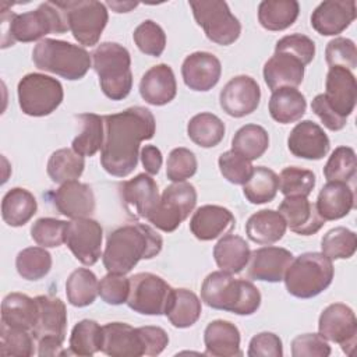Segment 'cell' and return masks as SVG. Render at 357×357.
Returning <instances> with one entry per match:
<instances>
[{
    "instance_id": "1",
    "label": "cell",
    "mask_w": 357,
    "mask_h": 357,
    "mask_svg": "<svg viewBox=\"0 0 357 357\" xmlns=\"http://www.w3.org/2000/svg\"><path fill=\"white\" fill-rule=\"evenodd\" d=\"M103 123L105 139L100 149V165L109 174L126 177L137 167L139 144L155 135V117L149 109L132 106L103 116Z\"/></svg>"
},
{
    "instance_id": "2",
    "label": "cell",
    "mask_w": 357,
    "mask_h": 357,
    "mask_svg": "<svg viewBox=\"0 0 357 357\" xmlns=\"http://www.w3.org/2000/svg\"><path fill=\"white\" fill-rule=\"evenodd\" d=\"M163 240L148 225L134 223L114 229L106 238L102 255L107 272L126 275L141 259H151L162 251Z\"/></svg>"
},
{
    "instance_id": "3",
    "label": "cell",
    "mask_w": 357,
    "mask_h": 357,
    "mask_svg": "<svg viewBox=\"0 0 357 357\" xmlns=\"http://www.w3.org/2000/svg\"><path fill=\"white\" fill-rule=\"evenodd\" d=\"M201 298L211 308L237 315H252L261 305V293L252 282L234 279L223 271L212 272L204 279Z\"/></svg>"
},
{
    "instance_id": "4",
    "label": "cell",
    "mask_w": 357,
    "mask_h": 357,
    "mask_svg": "<svg viewBox=\"0 0 357 357\" xmlns=\"http://www.w3.org/2000/svg\"><path fill=\"white\" fill-rule=\"evenodd\" d=\"M3 45L13 46L15 42H33L47 33H64L70 31L64 11L56 1L40 3L38 8L22 14H8V21L3 20Z\"/></svg>"
},
{
    "instance_id": "5",
    "label": "cell",
    "mask_w": 357,
    "mask_h": 357,
    "mask_svg": "<svg viewBox=\"0 0 357 357\" xmlns=\"http://www.w3.org/2000/svg\"><path fill=\"white\" fill-rule=\"evenodd\" d=\"M102 92L112 100L128 96L132 88L130 52L116 42L100 43L91 54Z\"/></svg>"
},
{
    "instance_id": "6",
    "label": "cell",
    "mask_w": 357,
    "mask_h": 357,
    "mask_svg": "<svg viewBox=\"0 0 357 357\" xmlns=\"http://www.w3.org/2000/svg\"><path fill=\"white\" fill-rule=\"evenodd\" d=\"M32 60L39 70L70 81L81 79L91 67V54L84 47L49 38L38 42L32 50Z\"/></svg>"
},
{
    "instance_id": "7",
    "label": "cell",
    "mask_w": 357,
    "mask_h": 357,
    "mask_svg": "<svg viewBox=\"0 0 357 357\" xmlns=\"http://www.w3.org/2000/svg\"><path fill=\"white\" fill-rule=\"evenodd\" d=\"M333 264L322 252H304L293 258L286 273L287 291L297 298H312L329 287L333 279Z\"/></svg>"
},
{
    "instance_id": "8",
    "label": "cell",
    "mask_w": 357,
    "mask_h": 357,
    "mask_svg": "<svg viewBox=\"0 0 357 357\" xmlns=\"http://www.w3.org/2000/svg\"><path fill=\"white\" fill-rule=\"evenodd\" d=\"M35 300L38 304V315L31 333L38 342V354L40 357L67 354L61 350L67 328V310L64 303L52 296H38Z\"/></svg>"
},
{
    "instance_id": "9",
    "label": "cell",
    "mask_w": 357,
    "mask_h": 357,
    "mask_svg": "<svg viewBox=\"0 0 357 357\" xmlns=\"http://www.w3.org/2000/svg\"><path fill=\"white\" fill-rule=\"evenodd\" d=\"M17 93L21 110L32 117H43L53 113L64 98L60 81L40 73L24 75L18 82Z\"/></svg>"
},
{
    "instance_id": "10",
    "label": "cell",
    "mask_w": 357,
    "mask_h": 357,
    "mask_svg": "<svg viewBox=\"0 0 357 357\" xmlns=\"http://www.w3.org/2000/svg\"><path fill=\"white\" fill-rule=\"evenodd\" d=\"M56 3L66 14L74 39L84 46H95L109 20L106 6L96 0H67Z\"/></svg>"
},
{
    "instance_id": "11",
    "label": "cell",
    "mask_w": 357,
    "mask_h": 357,
    "mask_svg": "<svg viewBox=\"0 0 357 357\" xmlns=\"http://www.w3.org/2000/svg\"><path fill=\"white\" fill-rule=\"evenodd\" d=\"M190 7L197 24L204 29L206 38L218 45L229 46L241 33V24L234 17L226 1L191 0Z\"/></svg>"
},
{
    "instance_id": "12",
    "label": "cell",
    "mask_w": 357,
    "mask_h": 357,
    "mask_svg": "<svg viewBox=\"0 0 357 357\" xmlns=\"http://www.w3.org/2000/svg\"><path fill=\"white\" fill-rule=\"evenodd\" d=\"M195 204L197 191L192 184L187 181L173 183L163 190L155 211L146 220L156 229L165 233H172L190 216Z\"/></svg>"
},
{
    "instance_id": "13",
    "label": "cell",
    "mask_w": 357,
    "mask_h": 357,
    "mask_svg": "<svg viewBox=\"0 0 357 357\" xmlns=\"http://www.w3.org/2000/svg\"><path fill=\"white\" fill-rule=\"evenodd\" d=\"M173 287L160 276L149 272L130 278L127 305L142 315H163L169 307Z\"/></svg>"
},
{
    "instance_id": "14",
    "label": "cell",
    "mask_w": 357,
    "mask_h": 357,
    "mask_svg": "<svg viewBox=\"0 0 357 357\" xmlns=\"http://www.w3.org/2000/svg\"><path fill=\"white\" fill-rule=\"evenodd\" d=\"M319 335L340 344L346 354H351L357 342V319L353 310L343 303L328 305L318 319Z\"/></svg>"
},
{
    "instance_id": "15",
    "label": "cell",
    "mask_w": 357,
    "mask_h": 357,
    "mask_svg": "<svg viewBox=\"0 0 357 357\" xmlns=\"http://www.w3.org/2000/svg\"><path fill=\"white\" fill-rule=\"evenodd\" d=\"M103 229L91 218L73 219L67 223L66 244L74 257L86 266H91L102 257Z\"/></svg>"
},
{
    "instance_id": "16",
    "label": "cell",
    "mask_w": 357,
    "mask_h": 357,
    "mask_svg": "<svg viewBox=\"0 0 357 357\" xmlns=\"http://www.w3.org/2000/svg\"><path fill=\"white\" fill-rule=\"evenodd\" d=\"M120 197L128 215L134 219H148L155 211L160 195L151 174L139 173L120 184Z\"/></svg>"
},
{
    "instance_id": "17",
    "label": "cell",
    "mask_w": 357,
    "mask_h": 357,
    "mask_svg": "<svg viewBox=\"0 0 357 357\" xmlns=\"http://www.w3.org/2000/svg\"><path fill=\"white\" fill-rule=\"evenodd\" d=\"M261 100L258 82L250 75L233 77L220 91L219 103L231 117H244L257 110Z\"/></svg>"
},
{
    "instance_id": "18",
    "label": "cell",
    "mask_w": 357,
    "mask_h": 357,
    "mask_svg": "<svg viewBox=\"0 0 357 357\" xmlns=\"http://www.w3.org/2000/svg\"><path fill=\"white\" fill-rule=\"evenodd\" d=\"M325 99L328 105L340 117L347 119L356 106L357 82L350 70L342 67H329L325 81Z\"/></svg>"
},
{
    "instance_id": "19",
    "label": "cell",
    "mask_w": 357,
    "mask_h": 357,
    "mask_svg": "<svg viewBox=\"0 0 357 357\" xmlns=\"http://www.w3.org/2000/svg\"><path fill=\"white\" fill-rule=\"evenodd\" d=\"M287 148L297 158L319 160L328 153L331 142L321 126L311 120H303L290 131Z\"/></svg>"
},
{
    "instance_id": "20",
    "label": "cell",
    "mask_w": 357,
    "mask_h": 357,
    "mask_svg": "<svg viewBox=\"0 0 357 357\" xmlns=\"http://www.w3.org/2000/svg\"><path fill=\"white\" fill-rule=\"evenodd\" d=\"M293 261V254L282 247H261L251 252L248 261V276L254 280L276 283L283 280Z\"/></svg>"
},
{
    "instance_id": "21",
    "label": "cell",
    "mask_w": 357,
    "mask_h": 357,
    "mask_svg": "<svg viewBox=\"0 0 357 357\" xmlns=\"http://www.w3.org/2000/svg\"><path fill=\"white\" fill-rule=\"evenodd\" d=\"M356 18L354 0H326L311 15V26L324 36L342 33Z\"/></svg>"
},
{
    "instance_id": "22",
    "label": "cell",
    "mask_w": 357,
    "mask_h": 357,
    "mask_svg": "<svg viewBox=\"0 0 357 357\" xmlns=\"http://www.w3.org/2000/svg\"><path fill=\"white\" fill-rule=\"evenodd\" d=\"M222 64L219 59L208 52H194L188 54L181 66L184 84L198 92L212 89L220 79Z\"/></svg>"
},
{
    "instance_id": "23",
    "label": "cell",
    "mask_w": 357,
    "mask_h": 357,
    "mask_svg": "<svg viewBox=\"0 0 357 357\" xmlns=\"http://www.w3.org/2000/svg\"><path fill=\"white\" fill-rule=\"evenodd\" d=\"M53 202L59 213L70 218H89L95 211V195L91 185L77 180L61 184L53 194Z\"/></svg>"
},
{
    "instance_id": "24",
    "label": "cell",
    "mask_w": 357,
    "mask_h": 357,
    "mask_svg": "<svg viewBox=\"0 0 357 357\" xmlns=\"http://www.w3.org/2000/svg\"><path fill=\"white\" fill-rule=\"evenodd\" d=\"M279 213L291 231L300 236L315 234L325 223L315 204L307 197H284L279 205Z\"/></svg>"
},
{
    "instance_id": "25",
    "label": "cell",
    "mask_w": 357,
    "mask_h": 357,
    "mask_svg": "<svg viewBox=\"0 0 357 357\" xmlns=\"http://www.w3.org/2000/svg\"><path fill=\"white\" fill-rule=\"evenodd\" d=\"M236 225L234 215L219 205L199 206L190 220V230L201 241L215 240L229 233Z\"/></svg>"
},
{
    "instance_id": "26",
    "label": "cell",
    "mask_w": 357,
    "mask_h": 357,
    "mask_svg": "<svg viewBox=\"0 0 357 357\" xmlns=\"http://www.w3.org/2000/svg\"><path fill=\"white\" fill-rule=\"evenodd\" d=\"M102 353L112 357L145 356L137 328L124 322H109L102 326Z\"/></svg>"
},
{
    "instance_id": "27",
    "label": "cell",
    "mask_w": 357,
    "mask_h": 357,
    "mask_svg": "<svg viewBox=\"0 0 357 357\" xmlns=\"http://www.w3.org/2000/svg\"><path fill=\"white\" fill-rule=\"evenodd\" d=\"M176 77L167 64L162 63L151 67L139 81V95L149 105H167L176 98Z\"/></svg>"
},
{
    "instance_id": "28",
    "label": "cell",
    "mask_w": 357,
    "mask_h": 357,
    "mask_svg": "<svg viewBox=\"0 0 357 357\" xmlns=\"http://www.w3.org/2000/svg\"><path fill=\"white\" fill-rule=\"evenodd\" d=\"M305 66L287 52H276L264 66V79L273 92L279 88H297L304 78Z\"/></svg>"
},
{
    "instance_id": "29",
    "label": "cell",
    "mask_w": 357,
    "mask_h": 357,
    "mask_svg": "<svg viewBox=\"0 0 357 357\" xmlns=\"http://www.w3.org/2000/svg\"><path fill=\"white\" fill-rule=\"evenodd\" d=\"M317 211L324 220H337L354 208V192L347 183L328 181L317 198Z\"/></svg>"
},
{
    "instance_id": "30",
    "label": "cell",
    "mask_w": 357,
    "mask_h": 357,
    "mask_svg": "<svg viewBox=\"0 0 357 357\" xmlns=\"http://www.w3.org/2000/svg\"><path fill=\"white\" fill-rule=\"evenodd\" d=\"M205 354L212 357L241 356L238 328L223 319H215L208 324L204 332Z\"/></svg>"
},
{
    "instance_id": "31",
    "label": "cell",
    "mask_w": 357,
    "mask_h": 357,
    "mask_svg": "<svg viewBox=\"0 0 357 357\" xmlns=\"http://www.w3.org/2000/svg\"><path fill=\"white\" fill-rule=\"evenodd\" d=\"M286 227L287 225L279 211L262 209L248 218L245 223V233L251 241L271 245L284 236Z\"/></svg>"
},
{
    "instance_id": "32",
    "label": "cell",
    "mask_w": 357,
    "mask_h": 357,
    "mask_svg": "<svg viewBox=\"0 0 357 357\" xmlns=\"http://www.w3.org/2000/svg\"><path fill=\"white\" fill-rule=\"evenodd\" d=\"M251 250L248 243L236 234L223 236L213 247V258L220 271L240 273L248 264Z\"/></svg>"
},
{
    "instance_id": "33",
    "label": "cell",
    "mask_w": 357,
    "mask_h": 357,
    "mask_svg": "<svg viewBox=\"0 0 357 357\" xmlns=\"http://www.w3.org/2000/svg\"><path fill=\"white\" fill-rule=\"evenodd\" d=\"M269 114L280 124L298 121L307 109L305 96L297 88H279L269 99Z\"/></svg>"
},
{
    "instance_id": "34",
    "label": "cell",
    "mask_w": 357,
    "mask_h": 357,
    "mask_svg": "<svg viewBox=\"0 0 357 357\" xmlns=\"http://www.w3.org/2000/svg\"><path fill=\"white\" fill-rule=\"evenodd\" d=\"M38 211V202L32 192L15 187L8 190L1 201V218L11 227L28 223Z\"/></svg>"
},
{
    "instance_id": "35",
    "label": "cell",
    "mask_w": 357,
    "mask_h": 357,
    "mask_svg": "<svg viewBox=\"0 0 357 357\" xmlns=\"http://www.w3.org/2000/svg\"><path fill=\"white\" fill-rule=\"evenodd\" d=\"M38 315V304L35 298H31L22 293H10L3 298L1 303V322L32 331Z\"/></svg>"
},
{
    "instance_id": "36",
    "label": "cell",
    "mask_w": 357,
    "mask_h": 357,
    "mask_svg": "<svg viewBox=\"0 0 357 357\" xmlns=\"http://www.w3.org/2000/svg\"><path fill=\"white\" fill-rule=\"evenodd\" d=\"M202 307L198 296L188 289H173L165 315L174 328H190L201 317Z\"/></svg>"
},
{
    "instance_id": "37",
    "label": "cell",
    "mask_w": 357,
    "mask_h": 357,
    "mask_svg": "<svg viewBox=\"0 0 357 357\" xmlns=\"http://www.w3.org/2000/svg\"><path fill=\"white\" fill-rule=\"evenodd\" d=\"M298 13L296 0H264L258 6V21L268 31H283L296 22Z\"/></svg>"
},
{
    "instance_id": "38",
    "label": "cell",
    "mask_w": 357,
    "mask_h": 357,
    "mask_svg": "<svg viewBox=\"0 0 357 357\" xmlns=\"http://www.w3.org/2000/svg\"><path fill=\"white\" fill-rule=\"evenodd\" d=\"M225 123L212 113H198L187 124L190 139L201 148H213L225 137Z\"/></svg>"
},
{
    "instance_id": "39",
    "label": "cell",
    "mask_w": 357,
    "mask_h": 357,
    "mask_svg": "<svg viewBox=\"0 0 357 357\" xmlns=\"http://www.w3.org/2000/svg\"><path fill=\"white\" fill-rule=\"evenodd\" d=\"M82 130L73 139V149L81 156H93L102 149L105 139V123L103 117L95 113H82L77 116Z\"/></svg>"
},
{
    "instance_id": "40",
    "label": "cell",
    "mask_w": 357,
    "mask_h": 357,
    "mask_svg": "<svg viewBox=\"0 0 357 357\" xmlns=\"http://www.w3.org/2000/svg\"><path fill=\"white\" fill-rule=\"evenodd\" d=\"M85 167L84 156L73 148H61L53 152L47 160V174L53 183L64 184L77 180Z\"/></svg>"
},
{
    "instance_id": "41",
    "label": "cell",
    "mask_w": 357,
    "mask_h": 357,
    "mask_svg": "<svg viewBox=\"0 0 357 357\" xmlns=\"http://www.w3.org/2000/svg\"><path fill=\"white\" fill-rule=\"evenodd\" d=\"M67 300L74 307L91 305L99 294V282L96 275L86 269H75L66 282Z\"/></svg>"
},
{
    "instance_id": "42",
    "label": "cell",
    "mask_w": 357,
    "mask_h": 357,
    "mask_svg": "<svg viewBox=\"0 0 357 357\" xmlns=\"http://www.w3.org/2000/svg\"><path fill=\"white\" fill-rule=\"evenodd\" d=\"M269 146L266 130L258 124H245L238 128L231 139V151L248 160L259 159Z\"/></svg>"
},
{
    "instance_id": "43",
    "label": "cell",
    "mask_w": 357,
    "mask_h": 357,
    "mask_svg": "<svg viewBox=\"0 0 357 357\" xmlns=\"http://www.w3.org/2000/svg\"><path fill=\"white\" fill-rule=\"evenodd\" d=\"M278 190L279 176L265 166L254 167L250 178L243 184L244 197L255 205L271 202L276 197Z\"/></svg>"
},
{
    "instance_id": "44",
    "label": "cell",
    "mask_w": 357,
    "mask_h": 357,
    "mask_svg": "<svg viewBox=\"0 0 357 357\" xmlns=\"http://www.w3.org/2000/svg\"><path fill=\"white\" fill-rule=\"evenodd\" d=\"M102 326L93 319L77 322L70 336V353L75 356H93L102 349Z\"/></svg>"
},
{
    "instance_id": "45",
    "label": "cell",
    "mask_w": 357,
    "mask_h": 357,
    "mask_svg": "<svg viewBox=\"0 0 357 357\" xmlns=\"http://www.w3.org/2000/svg\"><path fill=\"white\" fill-rule=\"evenodd\" d=\"M15 268L22 279L39 280L50 272L52 255L43 247L24 248L15 258Z\"/></svg>"
},
{
    "instance_id": "46",
    "label": "cell",
    "mask_w": 357,
    "mask_h": 357,
    "mask_svg": "<svg viewBox=\"0 0 357 357\" xmlns=\"http://www.w3.org/2000/svg\"><path fill=\"white\" fill-rule=\"evenodd\" d=\"M322 254L329 259H349L357 250V236L347 227L339 226L326 231L321 240Z\"/></svg>"
},
{
    "instance_id": "47",
    "label": "cell",
    "mask_w": 357,
    "mask_h": 357,
    "mask_svg": "<svg viewBox=\"0 0 357 357\" xmlns=\"http://www.w3.org/2000/svg\"><path fill=\"white\" fill-rule=\"evenodd\" d=\"M357 170L356 152L350 146H337L329 156L324 176L328 181L347 183L354 178Z\"/></svg>"
},
{
    "instance_id": "48",
    "label": "cell",
    "mask_w": 357,
    "mask_h": 357,
    "mask_svg": "<svg viewBox=\"0 0 357 357\" xmlns=\"http://www.w3.org/2000/svg\"><path fill=\"white\" fill-rule=\"evenodd\" d=\"M0 354L3 357H29L33 354V336L29 331L8 326L1 322L0 326Z\"/></svg>"
},
{
    "instance_id": "49",
    "label": "cell",
    "mask_w": 357,
    "mask_h": 357,
    "mask_svg": "<svg viewBox=\"0 0 357 357\" xmlns=\"http://www.w3.org/2000/svg\"><path fill=\"white\" fill-rule=\"evenodd\" d=\"M315 183L317 178L311 170L297 166L284 167L279 176V190L284 197H308Z\"/></svg>"
},
{
    "instance_id": "50",
    "label": "cell",
    "mask_w": 357,
    "mask_h": 357,
    "mask_svg": "<svg viewBox=\"0 0 357 357\" xmlns=\"http://www.w3.org/2000/svg\"><path fill=\"white\" fill-rule=\"evenodd\" d=\"M137 47L148 56L159 57L166 46V33L159 24L152 20L142 21L132 33Z\"/></svg>"
},
{
    "instance_id": "51",
    "label": "cell",
    "mask_w": 357,
    "mask_h": 357,
    "mask_svg": "<svg viewBox=\"0 0 357 357\" xmlns=\"http://www.w3.org/2000/svg\"><path fill=\"white\" fill-rule=\"evenodd\" d=\"M66 220L54 218H40L31 227L32 240L43 248L60 247L66 243Z\"/></svg>"
},
{
    "instance_id": "52",
    "label": "cell",
    "mask_w": 357,
    "mask_h": 357,
    "mask_svg": "<svg viewBox=\"0 0 357 357\" xmlns=\"http://www.w3.org/2000/svg\"><path fill=\"white\" fill-rule=\"evenodd\" d=\"M197 158L192 151L187 148H174L167 158L166 176L170 181H185L197 173Z\"/></svg>"
},
{
    "instance_id": "53",
    "label": "cell",
    "mask_w": 357,
    "mask_h": 357,
    "mask_svg": "<svg viewBox=\"0 0 357 357\" xmlns=\"http://www.w3.org/2000/svg\"><path fill=\"white\" fill-rule=\"evenodd\" d=\"M222 176L231 184L243 185L250 178L254 166L251 160L236 153L234 151H226L219 156L218 160Z\"/></svg>"
},
{
    "instance_id": "54",
    "label": "cell",
    "mask_w": 357,
    "mask_h": 357,
    "mask_svg": "<svg viewBox=\"0 0 357 357\" xmlns=\"http://www.w3.org/2000/svg\"><path fill=\"white\" fill-rule=\"evenodd\" d=\"M325 59L329 67H342L346 70H354L357 67V49L349 38H335L325 49Z\"/></svg>"
},
{
    "instance_id": "55",
    "label": "cell",
    "mask_w": 357,
    "mask_h": 357,
    "mask_svg": "<svg viewBox=\"0 0 357 357\" xmlns=\"http://www.w3.org/2000/svg\"><path fill=\"white\" fill-rule=\"evenodd\" d=\"M130 293V279L120 273L109 272L99 282V296L110 305H120L127 303Z\"/></svg>"
},
{
    "instance_id": "56",
    "label": "cell",
    "mask_w": 357,
    "mask_h": 357,
    "mask_svg": "<svg viewBox=\"0 0 357 357\" xmlns=\"http://www.w3.org/2000/svg\"><path fill=\"white\" fill-rule=\"evenodd\" d=\"M276 52H287L301 60L304 66L310 64L315 56V43L311 38L303 33L286 35L276 42Z\"/></svg>"
},
{
    "instance_id": "57",
    "label": "cell",
    "mask_w": 357,
    "mask_h": 357,
    "mask_svg": "<svg viewBox=\"0 0 357 357\" xmlns=\"http://www.w3.org/2000/svg\"><path fill=\"white\" fill-rule=\"evenodd\" d=\"M331 346L319 333L298 335L291 342L293 357H328Z\"/></svg>"
},
{
    "instance_id": "58",
    "label": "cell",
    "mask_w": 357,
    "mask_h": 357,
    "mask_svg": "<svg viewBox=\"0 0 357 357\" xmlns=\"http://www.w3.org/2000/svg\"><path fill=\"white\" fill-rule=\"evenodd\" d=\"M247 354L250 357H282V340L272 332H261L250 340Z\"/></svg>"
},
{
    "instance_id": "59",
    "label": "cell",
    "mask_w": 357,
    "mask_h": 357,
    "mask_svg": "<svg viewBox=\"0 0 357 357\" xmlns=\"http://www.w3.org/2000/svg\"><path fill=\"white\" fill-rule=\"evenodd\" d=\"M137 329L144 346L145 356H158L166 349L169 336L165 329L160 326H141Z\"/></svg>"
},
{
    "instance_id": "60",
    "label": "cell",
    "mask_w": 357,
    "mask_h": 357,
    "mask_svg": "<svg viewBox=\"0 0 357 357\" xmlns=\"http://www.w3.org/2000/svg\"><path fill=\"white\" fill-rule=\"evenodd\" d=\"M311 109L321 119L324 126L331 131H339V130L344 128V126L347 123V119L340 117L336 112L332 110V107L328 105L324 93H319L312 99Z\"/></svg>"
},
{
    "instance_id": "61",
    "label": "cell",
    "mask_w": 357,
    "mask_h": 357,
    "mask_svg": "<svg viewBox=\"0 0 357 357\" xmlns=\"http://www.w3.org/2000/svg\"><path fill=\"white\" fill-rule=\"evenodd\" d=\"M141 162L148 174L151 176L158 174L163 162L160 149L156 148L155 145H145L141 149Z\"/></svg>"
},
{
    "instance_id": "62",
    "label": "cell",
    "mask_w": 357,
    "mask_h": 357,
    "mask_svg": "<svg viewBox=\"0 0 357 357\" xmlns=\"http://www.w3.org/2000/svg\"><path fill=\"white\" fill-rule=\"evenodd\" d=\"M107 6L112 7L116 13H128L132 8H135L138 6V3H132V1H107Z\"/></svg>"
}]
</instances>
